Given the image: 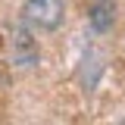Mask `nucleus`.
Here are the masks:
<instances>
[{
	"mask_svg": "<svg viewBox=\"0 0 125 125\" xmlns=\"http://www.w3.org/2000/svg\"><path fill=\"white\" fill-rule=\"evenodd\" d=\"M66 6L62 0H25L22 6V19L38 31H56L62 25Z\"/></svg>",
	"mask_w": 125,
	"mask_h": 125,
	"instance_id": "f257e3e1",
	"label": "nucleus"
}]
</instances>
